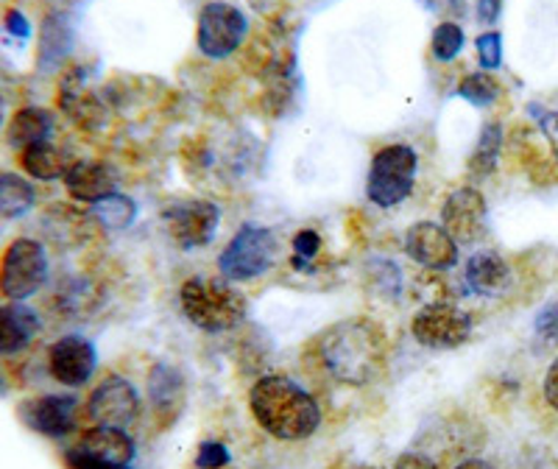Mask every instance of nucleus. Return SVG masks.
<instances>
[{"instance_id": "nucleus-1", "label": "nucleus", "mask_w": 558, "mask_h": 469, "mask_svg": "<svg viewBox=\"0 0 558 469\" xmlns=\"http://www.w3.org/2000/svg\"><path fill=\"white\" fill-rule=\"evenodd\" d=\"M316 366L349 388L380 381L388 366V336L372 318H343L316 336L311 347Z\"/></svg>"}, {"instance_id": "nucleus-2", "label": "nucleus", "mask_w": 558, "mask_h": 469, "mask_svg": "<svg viewBox=\"0 0 558 469\" xmlns=\"http://www.w3.org/2000/svg\"><path fill=\"white\" fill-rule=\"evenodd\" d=\"M254 422L279 442H305L322 428V408L305 386L286 374H263L248 392Z\"/></svg>"}, {"instance_id": "nucleus-3", "label": "nucleus", "mask_w": 558, "mask_h": 469, "mask_svg": "<svg viewBox=\"0 0 558 469\" xmlns=\"http://www.w3.org/2000/svg\"><path fill=\"white\" fill-rule=\"evenodd\" d=\"M184 318L202 333H229L246 322L248 299L223 277H191L179 288Z\"/></svg>"}, {"instance_id": "nucleus-4", "label": "nucleus", "mask_w": 558, "mask_h": 469, "mask_svg": "<svg viewBox=\"0 0 558 469\" xmlns=\"http://www.w3.org/2000/svg\"><path fill=\"white\" fill-rule=\"evenodd\" d=\"M418 173V154L408 143H388L377 148L366 173V199L375 207H400L413 193Z\"/></svg>"}, {"instance_id": "nucleus-5", "label": "nucleus", "mask_w": 558, "mask_h": 469, "mask_svg": "<svg viewBox=\"0 0 558 469\" xmlns=\"http://www.w3.org/2000/svg\"><path fill=\"white\" fill-rule=\"evenodd\" d=\"M51 277L48 249L37 238L20 234L0 252V297L9 302H28Z\"/></svg>"}, {"instance_id": "nucleus-6", "label": "nucleus", "mask_w": 558, "mask_h": 469, "mask_svg": "<svg viewBox=\"0 0 558 469\" xmlns=\"http://www.w3.org/2000/svg\"><path fill=\"white\" fill-rule=\"evenodd\" d=\"M279 257V238L260 224H243L218 254V272L229 282H254L266 277Z\"/></svg>"}, {"instance_id": "nucleus-7", "label": "nucleus", "mask_w": 558, "mask_h": 469, "mask_svg": "<svg viewBox=\"0 0 558 469\" xmlns=\"http://www.w3.org/2000/svg\"><path fill=\"white\" fill-rule=\"evenodd\" d=\"M248 17L241 7L229 0H209L204 3L196 20V45L202 57L229 59L246 43Z\"/></svg>"}, {"instance_id": "nucleus-8", "label": "nucleus", "mask_w": 558, "mask_h": 469, "mask_svg": "<svg viewBox=\"0 0 558 469\" xmlns=\"http://www.w3.org/2000/svg\"><path fill=\"white\" fill-rule=\"evenodd\" d=\"M159 221L166 227L173 246L193 252L216 241L218 227H221V207L209 199H182V202L168 204L159 213Z\"/></svg>"}, {"instance_id": "nucleus-9", "label": "nucleus", "mask_w": 558, "mask_h": 469, "mask_svg": "<svg viewBox=\"0 0 558 469\" xmlns=\"http://www.w3.org/2000/svg\"><path fill=\"white\" fill-rule=\"evenodd\" d=\"M243 62L248 73L260 79V82H286L291 79L293 64H296V48H293L291 34L279 20H271L243 48Z\"/></svg>"}, {"instance_id": "nucleus-10", "label": "nucleus", "mask_w": 558, "mask_h": 469, "mask_svg": "<svg viewBox=\"0 0 558 469\" xmlns=\"http://www.w3.org/2000/svg\"><path fill=\"white\" fill-rule=\"evenodd\" d=\"M472 316L452 302H427L411 318V336L425 349H458L470 341Z\"/></svg>"}, {"instance_id": "nucleus-11", "label": "nucleus", "mask_w": 558, "mask_h": 469, "mask_svg": "<svg viewBox=\"0 0 558 469\" xmlns=\"http://www.w3.org/2000/svg\"><path fill=\"white\" fill-rule=\"evenodd\" d=\"M84 413L93 425L123 428L134 425L140 417V394L121 374H107L87 397Z\"/></svg>"}, {"instance_id": "nucleus-12", "label": "nucleus", "mask_w": 558, "mask_h": 469, "mask_svg": "<svg viewBox=\"0 0 558 469\" xmlns=\"http://www.w3.org/2000/svg\"><path fill=\"white\" fill-rule=\"evenodd\" d=\"M441 227L458 246H475L488 234V204L472 184L458 188L441 204Z\"/></svg>"}, {"instance_id": "nucleus-13", "label": "nucleus", "mask_w": 558, "mask_h": 469, "mask_svg": "<svg viewBox=\"0 0 558 469\" xmlns=\"http://www.w3.org/2000/svg\"><path fill=\"white\" fill-rule=\"evenodd\" d=\"M98 369V352L93 341L84 336H70L57 338L48 347V374L64 388H82L87 386L89 377Z\"/></svg>"}, {"instance_id": "nucleus-14", "label": "nucleus", "mask_w": 558, "mask_h": 469, "mask_svg": "<svg viewBox=\"0 0 558 469\" xmlns=\"http://www.w3.org/2000/svg\"><path fill=\"white\" fill-rule=\"evenodd\" d=\"M23 425L48 438H64L76 428L78 400L73 394H39L17 406Z\"/></svg>"}, {"instance_id": "nucleus-15", "label": "nucleus", "mask_w": 558, "mask_h": 469, "mask_svg": "<svg viewBox=\"0 0 558 469\" xmlns=\"http://www.w3.org/2000/svg\"><path fill=\"white\" fill-rule=\"evenodd\" d=\"M458 243L441 224L416 221L405 229V254L427 272H450L458 266Z\"/></svg>"}, {"instance_id": "nucleus-16", "label": "nucleus", "mask_w": 558, "mask_h": 469, "mask_svg": "<svg viewBox=\"0 0 558 469\" xmlns=\"http://www.w3.org/2000/svg\"><path fill=\"white\" fill-rule=\"evenodd\" d=\"M148 402H151V413L157 419V425L162 431L173 428L179 422L187 402V386H184V374L171 363H154L148 372Z\"/></svg>"}, {"instance_id": "nucleus-17", "label": "nucleus", "mask_w": 558, "mask_h": 469, "mask_svg": "<svg viewBox=\"0 0 558 469\" xmlns=\"http://www.w3.org/2000/svg\"><path fill=\"white\" fill-rule=\"evenodd\" d=\"M62 182L70 199L89 204V207L118 193V173H114L109 163H101V159H76L70 166V171L64 173Z\"/></svg>"}, {"instance_id": "nucleus-18", "label": "nucleus", "mask_w": 558, "mask_h": 469, "mask_svg": "<svg viewBox=\"0 0 558 469\" xmlns=\"http://www.w3.org/2000/svg\"><path fill=\"white\" fill-rule=\"evenodd\" d=\"M463 279L470 286L472 293L483 299H500L511 291L514 286V272L508 266V261L495 249H481L466 261V272Z\"/></svg>"}, {"instance_id": "nucleus-19", "label": "nucleus", "mask_w": 558, "mask_h": 469, "mask_svg": "<svg viewBox=\"0 0 558 469\" xmlns=\"http://www.w3.org/2000/svg\"><path fill=\"white\" fill-rule=\"evenodd\" d=\"M37 311L26 302H7L0 304V358H12L34 344L39 336Z\"/></svg>"}, {"instance_id": "nucleus-20", "label": "nucleus", "mask_w": 558, "mask_h": 469, "mask_svg": "<svg viewBox=\"0 0 558 469\" xmlns=\"http://www.w3.org/2000/svg\"><path fill=\"white\" fill-rule=\"evenodd\" d=\"M53 134V112L45 107H20L12 115V121L7 127V143L14 152L32 148L37 143L51 140Z\"/></svg>"}, {"instance_id": "nucleus-21", "label": "nucleus", "mask_w": 558, "mask_h": 469, "mask_svg": "<svg viewBox=\"0 0 558 469\" xmlns=\"http://www.w3.org/2000/svg\"><path fill=\"white\" fill-rule=\"evenodd\" d=\"M76 447L114 464H132L134 456H137V444H134V438L123 428L93 425L89 431L82 433Z\"/></svg>"}, {"instance_id": "nucleus-22", "label": "nucleus", "mask_w": 558, "mask_h": 469, "mask_svg": "<svg viewBox=\"0 0 558 469\" xmlns=\"http://www.w3.org/2000/svg\"><path fill=\"white\" fill-rule=\"evenodd\" d=\"M73 51V28H70L64 14H51L45 17L43 28H39V45H37V70L39 73H53L59 64Z\"/></svg>"}, {"instance_id": "nucleus-23", "label": "nucleus", "mask_w": 558, "mask_h": 469, "mask_svg": "<svg viewBox=\"0 0 558 469\" xmlns=\"http://www.w3.org/2000/svg\"><path fill=\"white\" fill-rule=\"evenodd\" d=\"M17 159L23 173L32 179H39V182H57V179H64L70 166L76 163L64 148L53 146L51 140L37 143V146L32 148H23V152L17 154Z\"/></svg>"}, {"instance_id": "nucleus-24", "label": "nucleus", "mask_w": 558, "mask_h": 469, "mask_svg": "<svg viewBox=\"0 0 558 469\" xmlns=\"http://www.w3.org/2000/svg\"><path fill=\"white\" fill-rule=\"evenodd\" d=\"M34 204H37V191L23 173L0 171V218L14 221L28 216Z\"/></svg>"}, {"instance_id": "nucleus-25", "label": "nucleus", "mask_w": 558, "mask_h": 469, "mask_svg": "<svg viewBox=\"0 0 558 469\" xmlns=\"http://www.w3.org/2000/svg\"><path fill=\"white\" fill-rule=\"evenodd\" d=\"M89 218H93V224L107 229V232H123L137 218V202L132 196H126V193L118 191L112 196L101 199L98 204H93L89 207Z\"/></svg>"}, {"instance_id": "nucleus-26", "label": "nucleus", "mask_w": 558, "mask_h": 469, "mask_svg": "<svg viewBox=\"0 0 558 469\" xmlns=\"http://www.w3.org/2000/svg\"><path fill=\"white\" fill-rule=\"evenodd\" d=\"M502 152V127L497 121L483 123L481 134H477V146L470 157V173L483 179L492 177L497 171V159Z\"/></svg>"}, {"instance_id": "nucleus-27", "label": "nucleus", "mask_w": 558, "mask_h": 469, "mask_svg": "<svg viewBox=\"0 0 558 469\" xmlns=\"http://www.w3.org/2000/svg\"><path fill=\"white\" fill-rule=\"evenodd\" d=\"M456 96L472 104V107H492L500 98V84H497V79L488 70H477V73L461 79Z\"/></svg>"}, {"instance_id": "nucleus-28", "label": "nucleus", "mask_w": 558, "mask_h": 469, "mask_svg": "<svg viewBox=\"0 0 558 469\" xmlns=\"http://www.w3.org/2000/svg\"><path fill=\"white\" fill-rule=\"evenodd\" d=\"M466 45V34H463L458 20H441L430 34V53L436 62H452Z\"/></svg>"}, {"instance_id": "nucleus-29", "label": "nucleus", "mask_w": 558, "mask_h": 469, "mask_svg": "<svg viewBox=\"0 0 558 469\" xmlns=\"http://www.w3.org/2000/svg\"><path fill=\"white\" fill-rule=\"evenodd\" d=\"M291 246V266L296 268V272H311L318 252H322V234H318L316 229H299V232L293 234Z\"/></svg>"}, {"instance_id": "nucleus-30", "label": "nucleus", "mask_w": 558, "mask_h": 469, "mask_svg": "<svg viewBox=\"0 0 558 469\" xmlns=\"http://www.w3.org/2000/svg\"><path fill=\"white\" fill-rule=\"evenodd\" d=\"M477 62L483 70H497L502 64V34L500 32H483L475 39Z\"/></svg>"}, {"instance_id": "nucleus-31", "label": "nucleus", "mask_w": 558, "mask_h": 469, "mask_svg": "<svg viewBox=\"0 0 558 469\" xmlns=\"http://www.w3.org/2000/svg\"><path fill=\"white\" fill-rule=\"evenodd\" d=\"M229 461H232V456H229L227 444L216 442V438H207V442L198 444V453H196L198 469H223Z\"/></svg>"}, {"instance_id": "nucleus-32", "label": "nucleus", "mask_w": 558, "mask_h": 469, "mask_svg": "<svg viewBox=\"0 0 558 469\" xmlns=\"http://www.w3.org/2000/svg\"><path fill=\"white\" fill-rule=\"evenodd\" d=\"M64 467L68 469H132L129 464H114V461H104V458L93 456V453H84L78 447L64 453Z\"/></svg>"}, {"instance_id": "nucleus-33", "label": "nucleus", "mask_w": 558, "mask_h": 469, "mask_svg": "<svg viewBox=\"0 0 558 469\" xmlns=\"http://www.w3.org/2000/svg\"><path fill=\"white\" fill-rule=\"evenodd\" d=\"M531 112L536 115V127H539V132L545 134L553 157L558 159V112L556 109H542V107H531Z\"/></svg>"}, {"instance_id": "nucleus-34", "label": "nucleus", "mask_w": 558, "mask_h": 469, "mask_svg": "<svg viewBox=\"0 0 558 469\" xmlns=\"http://www.w3.org/2000/svg\"><path fill=\"white\" fill-rule=\"evenodd\" d=\"M3 28H7V34H12L14 39L32 37V23H28V17L20 12V9H9V12L3 14Z\"/></svg>"}, {"instance_id": "nucleus-35", "label": "nucleus", "mask_w": 558, "mask_h": 469, "mask_svg": "<svg viewBox=\"0 0 558 469\" xmlns=\"http://www.w3.org/2000/svg\"><path fill=\"white\" fill-rule=\"evenodd\" d=\"M502 14V0H475V17L483 26H492L497 23Z\"/></svg>"}, {"instance_id": "nucleus-36", "label": "nucleus", "mask_w": 558, "mask_h": 469, "mask_svg": "<svg viewBox=\"0 0 558 469\" xmlns=\"http://www.w3.org/2000/svg\"><path fill=\"white\" fill-rule=\"evenodd\" d=\"M542 392H545V400L553 411H558V358L547 366L545 383H542Z\"/></svg>"}, {"instance_id": "nucleus-37", "label": "nucleus", "mask_w": 558, "mask_h": 469, "mask_svg": "<svg viewBox=\"0 0 558 469\" xmlns=\"http://www.w3.org/2000/svg\"><path fill=\"white\" fill-rule=\"evenodd\" d=\"M536 330H539L547 341H558V304L547 308V311L536 318Z\"/></svg>"}, {"instance_id": "nucleus-38", "label": "nucleus", "mask_w": 558, "mask_h": 469, "mask_svg": "<svg viewBox=\"0 0 558 469\" xmlns=\"http://www.w3.org/2000/svg\"><path fill=\"white\" fill-rule=\"evenodd\" d=\"M425 7L436 14H447L450 20L466 14V0H425Z\"/></svg>"}, {"instance_id": "nucleus-39", "label": "nucleus", "mask_w": 558, "mask_h": 469, "mask_svg": "<svg viewBox=\"0 0 558 469\" xmlns=\"http://www.w3.org/2000/svg\"><path fill=\"white\" fill-rule=\"evenodd\" d=\"M456 469H495L488 461H483V458H466V461L458 464Z\"/></svg>"}, {"instance_id": "nucleus-40", "label": "nucleus", "mask_w": 558, "mask_h": 469, "mask_svg": "<svg viewBox=\"0 0 558 469\" xmlns=\"http://www.w3.org/2000/svg\"><path fill=\"white\" fill-rule=\"evenodd\" d=\"M0 127H3V104H0Z\"/></svg>"}]
</instances>
